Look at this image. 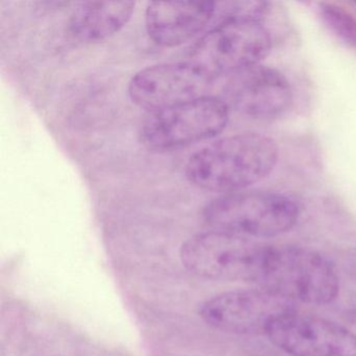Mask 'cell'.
Listing matches in <instances>:
<instances>
[{
	"label": "cell",
	"instance_id": "cell-1",
	"mask_svg": "<svg viewBox=\"0 0 356 356\" xmlns=\"http://www.w3.org/2000/svg\"><path fill=\"white\" fill-rule=\"evenodd\" d=\"M277 160L278 147L270 137L234 135L191 156L185 175L197 188L227 195L264 180L274 170Z\"/></svg>",
	"mask_w": 356,
	"mask_h": 356
},
{
	"label": "cell",
	"instance_id": "cell-2",
	"mask_svg": "<svg viewBox=\"0 0 356 356\" xmlns=\"http://www.w3.org/2000/svg\"><path fill=\"white\" fill-rule=\"evenodd\" d=\"M255 284L296 303L324 305L337 298L339 280L334 266L314 250L268 247Z\"/></svg>",
	"mask_w": 356,
	"mask_h": 356
},
{
	"label": "cell",
	"instance_id": "cell-3",
	"mask_svg": "<svg viewBox=\"0 0 356 356\" xmlns=\"http://www.w3.org/2000/svg\"><path fill=\"white\" fill-rule=\"evenodd\" d=\"M204 220L210 230L250 239L278 236L297 224L295 200L273 191L227 193L206 206Z\"/></svg>",
	"mask_w": 356,
	"mask_h": 356
},
{
	"label": "cell",
	"instance_id": "cell-4",
	"mask_svg": "<svg viewBox=\"0 0 356 356\" xmlns=\"http://www.w3.org/2000/svg\"><path fill=\"white\" fill-rule=\"evenodd\" d=\"M270 47V32L258 18L230 17L195 43L189 62L212 82L258 65Z\"/></svg>",
	"mask_w": 356,
	"mask_h": 356
},
{
	"label": "cell",
	"instance_id": "cell-5",
	"mask_svg": "<svg viewBox=\"0 0 356 356\" xmlns=\"http://www.w3.org/2000/svg\"><path fill=\"white\" fill-rule=\"evenodd\" d=\"M228 120V103L205 95L149 114L139 137L149 151H172L213 138L225 130Z\"/></svg>",
	"mask_w": 356,
	"mask_h": 356
},
{
	"label": "cell",
	"instance_id": "cell-6",
	"mask_svg": "<svg viewBox=\"0 0 356 356\" xmlns=\"http://www.w3.org/2000/svg\"><path fill=\"white\" fill-rule=\"evenodd\" d=\"M268 247L254 239L210 230L185 241L181 258L202 278L255 283Z\"/></svg>",
	"mask_w": 356,
	"mask_h": 356
},
{
	"label": "cell",
	"instance_id": "cell-7",
	"mask_svg": "<svg viewBox=\"0 0 356 356\" xmlns=\"http://www.w3.org/2000/svg\"><path fill=\"white\" fill-rule=\"evenodd\" d=\"M297 312L295 303L266 289L228 291L207 300L200 314L212 328L236 335H266L270 327Z\"/></svg>",
	"mask_w": 356,
	"mask_h": 356
},
{
	"label": "cell",
	"instance_id": "cell-8",
	"mask_svg": "<svg viewBox=\"0 0 356 356\" xmlns=\"http://www.w3.org/2000/svg\"><path fill=\"white\" fill-rule=\"evenodd\" d=\"M211 81L191 62L149 66L129 83V95L135 105L151 113L205 97Z\"/></svg>",
	"mask_w": 356,
	"mask_h": 356
},
{
	"label": "cell",
	"instance_id": "cell-9",
	"mask_svg": "<svg viewBox=\"0 0 356 356\" xmlns=\"http://www.w3.org/2000/svg\"><path fill=\"white\" fill-rule=\"evenodd\" d=\"M266 337L291 356H356V333L298 310L277 321Z\"/></svg>",
	"mask_w": 356,
	"mask_h": 356
},
{
	"label": "cell",
	"instance_id": "cell-10",
	"mask_svg": "<svg viewBox=\"0 0 356 356\" xmlns=\"http://www.w3.org/2000/svg\"><path fill=\"white\" fill-rule=\"evenodd\" d=\"M229 104L250 118H277L293 103V90L287 79L275 68L252 66L235 74L227 88Z\"/></svg>",
	"mask_w": 356,
	"mask_h": 356
},
{
	"label": "cell",
	"instance_id": "cell-11",
	"mask_svg": "<svg viewBox=\"0 0 356 356\" xmlns=\"http://www.w3.org/2000/svg\"><path fill=\"white\" fill-rule=\"evenodd\" d=\"M213 1H154L145 11L149 38L165 47H178L201 33L216 12Z\"/></svg>",
	"mask_w": 356,
	"mask_h": 356
},
{
	"label": "cell",
	"instance_id": "cell-12",
	"mask_svg": "<svg viewBox=\"0 0 356 356\" xmlns=\"http://www.w3.org/2000/svg\"><path fill=\"white\" fill-rule=\"evenodd\" d=\"M133 1H86L76 6L70 31L76 40L102 42L120 32L134 13Z\"/></svg>",
	"mask_w": 356,
	"mask_h": 356
},
{
	"label": "cell",
	"instance_id": "cell-13",
	"mask_svg": "<svg viewBox=\"0 0 356 356\" xmlns=\"http://www.w3.org/2000/svg\"><path fill=\"white\" fill-rule=\"evenodd\" d=\"M318 15L329 32L352 49H356V18L334 3H318Z\"/></svg>",
	"mask_w": 356,
	"mask_h": 356
}]
</instances>
